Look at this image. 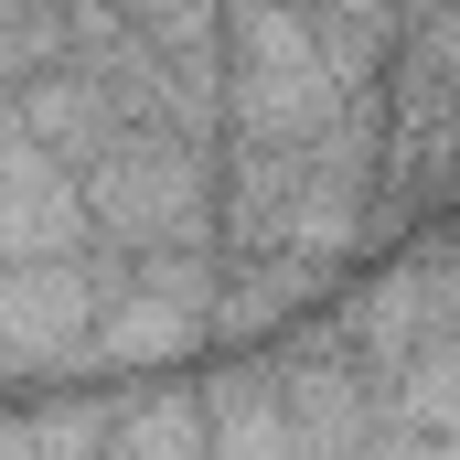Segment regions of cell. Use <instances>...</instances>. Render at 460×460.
<instances>
[{
  "instance_id": "obj_1",
  "label": "cell",
  "mask_w": 460,
  "mask_h": 460,
  "mask_svg": "<svg viewBox=\"0 0 460 460\" xmlns=\"http://www.w3.org/2000/svg\"><path fill=\"white\" fill-rule=\"evenodd\" d=\"M75 226L108 257H215V139L118 128L75 172Z\"/></svg>"
},
{
  "instance_id": "obj_2",
  "label": "cell",
  "mask_w": 460,
  "mask_h": 460,
  "mask_svg": "<svg viewBox=\"0 0 460 460\" xmlns=\"http://www.w3.org/2000/svg\"><path fill=\"white\" fill-rule=\"evenodd\" d=\"M97 460H204V407L193 396H139L97 429Z\"/></svg>"
}]
</instances>
